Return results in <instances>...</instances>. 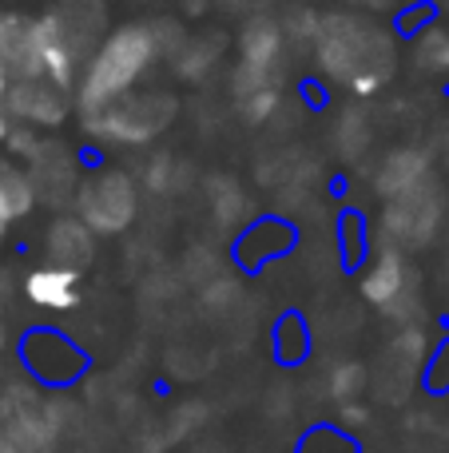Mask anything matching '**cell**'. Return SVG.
<instances>
[{"instance_id": "3957f363", "label": "cell", "mask_w": 449, "mask_h": 453, "mask_svg": "<svg viewBox=\"0 0 449 453\" xmlns=\"http://www.w3.org/2000/svg\"><path fill=\"white\" fill-rule=\"evenodd\" d=\"M171 111H175L171 96H124V100H116L111 108L95 111L88 124H92L95 135H108V140L143 143L156 132H164Z\"/></svg>"}, {"instance_id": "4fadbf2b", "label": "cell", "mask_w": 449, "mask_h": 453, "mask_svg": "<svg viewBox=\"0 0 449 453\" xmlns=\"http://www.w3.org/2000/svg\"><path fill=\"white\" fill-rule=\"evenodd\" d=\"M418 60L426 64V68H449V32L445 28H434L426 40L418 44Z\"/></svg>"}, {"instance_id": "6da1fadb", "label": "cell", "mask_w": 449, "mask_h": 453, "mask_svg": "<svg viewBox=\"0 0 449 453\" xmlns=\"http://www.w3.org/2000/svg\"><path fill=\"white\" fill-rule=\"evenodd\" d=\"M318 64L331 80L350 84L358 96H370L386 80L394 64V44L378 28L354 20V16H331L315 28Z\"/></svg>"}, {"instance_id": "30bf717a", "label": "cell", "mask_w": 449, "mask_h": 453, "mask_svg": "<svg viewBox=\"0 0 449 453\" xmlns=\"http://www.w3.org/2000/svg\"><path fill=\"white\" fill-rule=\"evenodd\" d=\"M283 48V28H278L270 16H251L239 36V52H243V64L255 72H275V56Z\"/></svg>"}, {"instance_id": "52a82bcc", "label": "cell", "mask_w": 449, "mask_h": 453, "mask_svg": "<svg viewBox=\"0 0 449 453\" xmlns=\"http://www.w3.org/2000/svg\"><path fill=\"white\" fill-rule=\"evenodd\" d=\"M426 175H430V159L422 156V151H410V148L390 151L378 167V196L398 199V196H406V191L430 183Z\"/></svg>"}, {"instance_id": "5bb4252c", "label": "cell", "mask_w": 449, "mask_h": 453, "mask_svg": "<svg viewBox=\"0 0 449 453\" xmlns=\"http://www.w3.org/2000/svg\"><path fill=\"white\" fill-rule=\"evenodd\" d=\"M275 108H278V92H275V88H263V92L243 96V116L251 119V124H263V119H267Z\"/></svg>"}, {"instance_id": "9c48e42d", "label": "cell", "mask_w": 449, "mask_h": 453, "mask_svg": "<svg viewBox=\"0 0 449 453\" xmlns=\"http://www.w3.org/2000/svg\"><path fill=\"white\" fill-rule=\"evenodd\" d=\"M406 287V263L398 250H378L370 258V266L362 271V295L374 306H390Z\"/></svg>"}, {"instance_id": "7a4b0ae2", "label": "cell", "mask_w": 449, "mask_h": 453, "mask_svg": "<svg viewBox=\"0 0 449 453\" xmlns=\"http://www.w3.org/2000/svg\"><path fill=\"white\" fill-rule=\"evenodd\" d=\"M151 56H156V32L151 28L127 24V28L111 32L100 52L92 56L84 88H80V108L88 111V119H92L95 111L111 108L116 100H124L135 80L148 72Z\"/></svg>"}, {"instance_id": "2e32d148", "label": "cell", "mask_w": 449, "mask_h": 453, "mask_svg": "<svg viewBox=\"0 0 449 453\" xmlns=\"http://www.w3.org/2000/svg\"><path fill=\"white\" fill-rule=\"evenodd\" d=\"M148 180H151V188H167V159H151V167H148Z\"/></svg>"}, {"instance_id": "e0dca14e", "label": "cell", "mask_w": 449, "mask_h": 453, "mask_svg": "<svg viewBox=\"0 0 449 453\" xmlns=\"http://www.w3.org/2000/svg\"><path fill=\"white\" fill-rule=\"evenodd\" d=\"M0 453H16V446H12V438H8L4 426H0Z\"/></svg>"}, {"instance_id": "7c38bea8", "label": "cell", "mask_w": 449, "mask_h": 453, "mask_svg": "<svg viewBox=\"0 0 449 453\" xmlns=\"http://www.w3.org/2000/svg\"><path fill=\"white\" fill-rule=\"evenodd\" d=\"M56 434H60V426L48 414H40V410H24V414H16V422L8 426V438H12L16 453H52Z\"/></svg>"}, {"instance_id": "9a60e30c", "label": "cell", "mask_w": 449, "mask_h": 453, "mask_svg": "<svg viewBox=\"0 0 449 453\" xmlns=\"http://www.w3.org/2000/svg\"><path fill=\"white\" fill-rule=\"evenodd\" d=\"M334 394L339 398H350V394H358L362 390V366H339L334 370Z\"/></svg>"}, {"instance_id": "d6986e66", "label": "cell", "mask_w": 449, "mask_h": 453, "mask_svg": "<svg viewBox=\"0 0 449 453\" xmlns=\"http://www.w3.org/2000/svg\"><path fill=\"white\" fill-rule=\"evenodd\" d=\"M362 4H370V8H386L390 0H362Z\"/></svg>"}, {"instance_id": "ac0fdd59", "label": "cell", "mask_w": 449, "mask_h": 453, "mask_svg": "<svg viewBox=\"0 0 449 453\" xmlns=\"http://www.w3.org/2000/svg\"><path fill=\"white\" fill-rule=\"evenodd\" d=\"M8 92H12V88H8V72H4V64H0V100H8Z\"/></svg>"}, {"instance_id": "277c9868", "label": "cell", "mask_w": 449, "mask_h": 453, "mask_svg": "<svg viewBox=\"0 0 449 453\" xmlns=\"http://www.w3.org/2000/svg\"><path fill=\"white\" fill-rule=\"evenodd\" d=\"M80 215L95 234H119L135 219V183L124 172H100L84 180Z\"/></svg>"}, {"instance_id": "5b68a950", "label": "cell", "mask_w": 449, "mask_h": 453, "mask_svg": "<svg viewBox=\"0 0 449 453\" xmlns=\"http://www.w3.org/2000/svg\"><path fill=\"white\" fill-rule=\"evenodd\" d=\"M438 211H442V203H438L434 183H422V188L390 199L386 231L394 234V239H402V242H426L430 234H434V226H438Z\"/></svg>"}, {"instance_id": "8fae6325", "label": "cell", "mask_w": 449, "mask_h": 453, "mask_svg": "<svg viewBox=\"0 0 449 453\" xmlns=\"http://www.w3.org/2000/svg\"><path fill=\"white\" fill-rule=\"evenodd\" d=\"M48 250H52L56 266L76 271L92 258V226L84 219H56L52 231H48Z\"/></svg>"}, {"instance_id": "8992f818", "label": "cell", "mask_w": 449, "mask_h": 453, "mask_svg": "<svg viewBox=\"0 0 449 453\" xmlns=\"http://www.w3.org/2000/svg\"><path fill=\"white\" fill-rule=\"evenodd\" d=\"M8 104L20 119H32V124H60L68 104H64L60 88H52L48 80H24L8 92Z\"/></svg>"}, {"instance_id": "ba28073f", "label": "cell", "mask_w": 449, "mask_h": 453, "mask_svg": "<svg viewBox=\"0 0 449 453\" xmlns=\"http://www.w3.org/2000/svg\"><path fill=\"white\" fill-rule=\"evenodd\" d=\"M76 282L80 274L76 271H64V266H44V271H32L24 279V295L32 298L36 306L44 311H72L76 306Z\"/></svg>"}]
</instances>
